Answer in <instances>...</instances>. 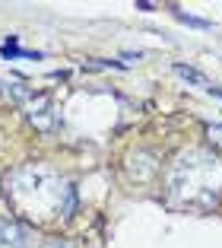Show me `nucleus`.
Here are the masks:
<instances>
[{
    "instance_id": "nucleus-1",
    "label": "nucleus",
    "mask_w": 222,
    "mask_h": 248,
    "mask_svg": "<svg viewBox=\"0 0 222 248\" xmlns=\"http://www.w3.org/2000/svg\"><path fill=\"white\" fill-rule=\"evenodd\" d=\"M7 197L26 217H60L73 207V191L60 175L44 166H22L7 178Z\"/></svg>"
},
{
    "instance_id": "nucleus-2",
    "label": "nucleus",
    "mask_w": 222,
    "mask_h": 248,
    "mask_svg": "<svg viewBox=\"0 0 222 248\" xmlns=\"http://www.w3.org/2000/svg\"><path fill=\"white\" fill-rule=\"evenodd\" d=\"M222 188V166L216 156L203 150H187L168 172V191L184 207H209L216 204Z\"/></svg>"
},
{
    "instance_id": "nucleus-3",
    "label": "nucleus",
    "mask_w": 222,
    "mask_h": 248,
    "mask_svg": "<svg viewBox=\"0 0 222 248\" xmlns=\"http://www.w3.org/2000/svg\"><path fill=\"white\" fill-rule=\"evenodd\" d=\"M0 248H29V229L16 219H3L0 223Z\"/></svg>"
},
{
    "instance_id": "nucleus-4",
    "label": "nucleus",
    "mask_w": 222,
    "mask_h": 248,
    "mask_svg": "<svg viewBox=\"0 0 222 248\" xmlns=\"http://www.w3.org/2000/svg\"><path fill=\"white\" fill-rule=\"evenodd\" d=\"M175 73H178V77H181V80H184V83H193V86H197V89H203V93H213V95H219V99H222V93H219V89H216V83L209 80L207 73H200V70H197V67H187V64H175Z\"/></svg>"
},
{
    "instance_id": "nucleus-5",
    "label": "nucleus",
    "mask_w": 222,
    "mask_h": 248,
    "mask_svg": "<svg viewBox=\"0 0 222 248\" xmlns=\"http://www.w3.org/2000/svg\"><path fill=\"white\" fill-rule=\"evenodd\" d=\"M29 121L35 124V127H42V131H51L54 118H51V102L44 99V95H35V99L29 102Z\"/></svg>"
},
{
    "instance_id": "nucleus-6",
    "label": "nucleus",
    "mask_w": 222,
    "mask_h": 248,
    "mask_svg": "<svg viewBox=\"0 0 222 248\" xmlns=\"http://www.w3.org/2000/svg\"><path fill=\"white\" fill-rule=\"evenodd\" d=\"M0 54H3V58H35V61H38V54H32V51H22V48H16V42H13V38H10V42L3 45V48H0Z\"/></svg>"
},
{
    "instance_id": "nucleus-7",
    "label": "nucleus",
    "mask_w": 222,
    "mask_h": 248,
    "mask_svg": "<svg viewBox=\"0 0 222 248\" xmlns=\"http://www.w3.org/2000/svg\"><path fill=\"white\" fill-rule=\"evenodd\" d=\"M175 16H178L181 22H187V26H200V29H207V26H209L207 19H197V16H187V13H181V10H175Z\"/></svg>"
},
{
    "instance_id": "nucleus-8",
    "label": "nucleus",
    "mask_w": 222,
    "mask_h": 248,
    "mask_svg": "<svg viewBox=\"0 0 222 248\" xmlns=\"http://www.w3.org/2000/svg\"><path fill=\"white\" fill-rule=\"evenodd\" d=\"M207 137H209V143H216L222 150V127H219V124H209V127H207Z\"/></svg>"
},
{
    "instance_id": "nucleus-9",
    "label": "nucleus",
    "mask_w": 222,
    "mask_h": 248,
    "mask_svg": "<svg viewBox=\"0 0 222 248\" xmlns=\"http://www.w3.org/2000/svg\"><path fill=\"white\" fill-rule=\"evenodd\" d=\"M42 248H70L67 242H48V245H42Z\"/></svg>"
}]
</instances>
